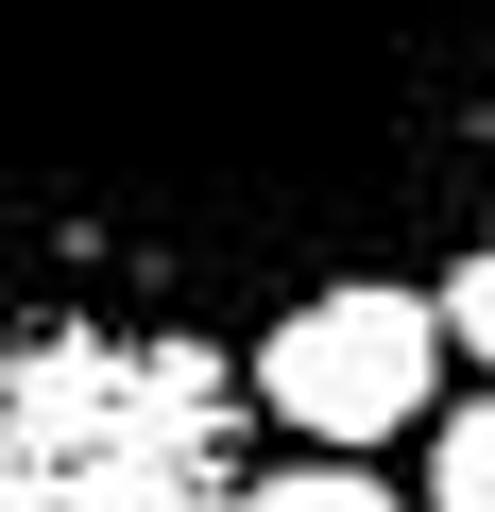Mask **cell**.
Returning <instances> with one entry per match:
<instances>
[{"label": "cell", "mask_w": 495, "mask_h": 512, "mask_svg": "<svg viewBox=\"0 0 495 512\" xmlns=\"http://www.w3.org/2000/svg\"><path fill=\"white\" fill-rule=\"evenodd\" d=\"M239 512H410L376 461H274V478H239Z\"/></svg>", "instance_id": "obj_4"}, {"label": "cell", "mask_w": 495, "mask_h": 512, "mask_svg": "<svg viewBox=\"0 0 495 512\" xmlns=\"http://www.w3.org/2000/svg\"><path fill=\"white\" fill-rule=\"evenodd\" d=\"M410 512H495V393H444V427H427V478H410Z\"/></svg>", "instance_id": "obj_3"}, {"label": "cell", "mask_w": 495, "mask_h": 512, "mask_svg": "<svg viewBox=\"0 0 495 512\" xmlns=\"http://www.w3.org/2000/svg\"><path fill=\"white\" fill-rule=\"evenodd\" d=\"M495 205V0H0V274L257 342Z\"/></svg>", "instance_id": "obj_1"}, {"label": "cell", "mask_w": 495, "mask_h": 512, "mask_svg": "<svg viewBox=\"0 0 495 512\" xmlns=\"http://www.w3.org/2000/svg\"><path fill=\"white\" fill-rule=\"evenodd\" d=\"M0 308H18V274H0Z\"/></svg>", "instance_id": "obj_6"}, {"label": "cell", "mask_w": 495, "mask_h": 512, "mask_svg": "<svg viewBox=\"0 0 495 512\" xmlns=\"http://www.w3.org/2000/svg\"><path fill=\"white\" fill-rule=\"evenodd\" d=\"M427 291H444V342H461V359L495 376V239H461V256H444Z\"/></svg>", "instance_id": "obj_5"}, {"label": "cell", "mask_w": 495, "mask_h": 512, "mask_svg": "<svg viewBox=\"0 0 495 512\" xmlns=\"http://www.w3.org/2000/svg\"><path fill=\"white\" fill-rule=\"evenodd\" d=\"M444 291L427 274H359V291H308L239 342V393H257L308 461H359V444H427L444 427Z\"/></svg>", "instance_id": "obj_2"}]
</instances>
